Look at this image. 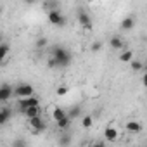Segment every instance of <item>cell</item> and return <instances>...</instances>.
<instances>
[{"label": "cell", "instance_id": "1", "mask_svg": "<svg viewBox=\"0 0 147 147\" xmlns=\"http://www.w3.org/2000/svg\"><path fill=\"white\" fill-rule=\"evenodd\" d=\"M50 57L55 61L57 67H67V66L71 64V59H73L71 52H69L67 49L61 47V45H57V47H54V49L50 50Z\"/></svg>", "mask_w": 147, "mask_h": 147}, {"label": "cell", "instance_id": "2", "mask_svg": "<svg viewBox=\"0 0 147 147\" xmlns=\"http://www.w3.org/2000/svg\"><path fill=\"white\" fill-rule=\"evenodd\" d=\"M14 94H16L18 97H21V99H28V97L35 95V90H33V87H31L30 83H21V85L14 90Z\"/></svg>", "mask_w": 147, "mask_h": 147}, {"label": "cell", "instance_id": "3", "mask_svg": "<svg viewBox=\"0 0 147 147\" xmlns=\"http://www.w3.org/2000/svg\"><path fill=\"white\" fill-rule=\"evenodd\" d=\"M40 106V99L36 97V95H31V97H28V99H21L19 100V109H21V113H24L28 107H38Z\"/></svg>", "mask_w": 147, "mask_h": 147}, {"label": "cell", "instance_id": "4", "mask_svg": "<svg viewBox=\"0 0 147 147\" xmlns=\"http://www.w3.org/2000/svg\"><path fill=\"white\" fill-rule=\"evenodd\" d=\"M47 18H49V21H50V24H54V26H64V24H66V18H64L59 11H50V12H47Z\"/></svg>", "mask_w": 147, "mask_h": 147}, {"label": "cell", "instance_id": "5", "mask_svg": "<svg viewBox=\"0 0 147 147\" xmlns=\"http://www.w3.org/2000/svg\"><path fill=\"white\" fill-rule=\"evenodd\" d=\"M76 19H78V23L85 28V30H92V26H94V23H92V18H90V14H87L85 11H80L78 14H76Z\"/></svg>", "mask_w": 147, "mask_h": 147}, {"label": "cell", "instance_id": "6", "mask_svg": "<svg viewBox=\"0 0 147 147\" xmlns=\"http://www.w3.org/2000/svg\"><path fill=\"white\" fill-rule=\"evenodd\" d=\"M30 126H31V131L33 133H40L45 130V121L42 119V116H36V118H31L30 119Z\"/></svg>", "mask_w": 147, "mask_h": 147}, {"label": "cell", "instance_id": "7", "mask_svg": "<svg viewBox=\"0 0 147 147\" xmlns=\"http://www.w3.org/2000/svg\"><path fill=\"white\" fill-rule=\"evenodd\" d=\"M12 94H14V90L11 85H7V83L0 85V102H7L12 97Z\"/></svg>", "mask_w": 147, "mask_h": 147}, {"label": "cell", "instance_id": "8", "mask_svg": "<svg viewBox=\"0 0 147 147\" xmlns=\"http://www.w3.org/2000/svg\"><path fill=\"white\" fill-rule=\"evenodd\" d=\"M104 138H106L107 142H116V140H118V130H116L114 126H107V128L104 130Z\"/></svg>", "mask_w": 147, "mask_h": 147}, {"label": "cell", "instance_id": "9", "mask_svg": "<svg viewBox=\"0 0 147 147\" xmlns=\"http://www.w3.org/2000/svg\"><path fill=\"white\" fill-rule=\"evenodd\" d=\"M11 116H12V111H11L9 107L0 109V126H2V125H5V123L11 119Z\"/></svg>", "mask_w": 147, "mask_h": 147}, {"label": "cell", "instance_id": "10", "mask_svg": "<svg viewBox=\"0 0 147 147\" xmlns=\"http://www.w3.org/2000/svg\"><path fill=\"white\" fill-rule=\"evenodd\" d=\"M67 116V113L62 109V107H55L54 111H52V118H54V121L57 123V121H61V119H64Z\"/></svg>", "mask_w": 147, "mask_h": 147}, {"label": "cell", "instance_id": "11", "mask_svg": "<svg viewBox=\"0 0 147 147\" xmlns=\"http://www.w3.org/2000/svg\"><path fill=\"white\" fill-rule=\"evenodd\" d=\"M9 52H11V45L9 43H0V64L7 59Z\"/></svg>", "mask_w": 147, "mask_h": 147}, {"label": "cell", "instance_id": "12", "mask_svg": "<svg viewBox=\"0 0 147 147\" xmlns=\"http://www.w3.org/2000/svg\"><path fill=\"white\" fill-rule=\"evenodd\" d=\"M40 113H42V107H40V106H38V107H28V109L24 111V116H26L28 119H31V118L40 116Z\"/></svg>", "mask_w": 147, "mask_h": 147}, {"label": "cell", "instance_id": "13", "mask_svg": "<svg viewBox=\"0 0 147 147\" xmlns=\"http://www.w3.org/2000/svg\"><path fill=\"white\" fill-rule=\"evenodd\" d=\"M125 128H126L128 131H131V133H138V131L142 130V125H140L138 121H128V123L125 125Z\"/></svg>", "mask_w": 147, "mask_h": 147}, {"label": "cell", "instance_id": "14", "mask_svg": "<svg viewBox=\"0 0 147 147\" xmlns=\"http://www.w3.org/2000/svg\"><path fill=\"white\" fill-rule=\"evenodd\" d=\"M119 61H121V62H131V61H133V50H130V49L123 50V52L119 54Z\"/></svg>", "mask_w": 147, "mask_h": 147}, {"label": "cell", "instance_id": "15", "mask_svg": "<svg viewBox=\"0 0 147 147\" xmlns=\"http://www.w3.org/2000/svg\"><path fill=\"white\" fill-rule=\"evenodd\" d=\"M133 24H135V19H133L131 16H128V18H125V19H123V23H121V30L130 31V30L133 28Z\"/></svg>", "mask_w": 147, "mask_h": 147}, {"label": "cell", "instance_id": "16", "mask_svg": "<svg viewBox=\"0 0 147 147\" xmlns=\"http://www.w3.org/2000/svg\"><path fill=\"white\" fill-rule=\"evenodd\" d=\"M109 45H111L113 49H116V50H118V49H121V47H123V38H121V36H113V38L109 40Z\"/></svg>", "mask_w": 147, "mask_h": 147}, {"label": "cell", "instance_id": "17", "mask_svg": "<svg viewBox=\"0 0 147 147\" xmlns=\"http://www.w3.org/2000/svg\"><path fill=\"white\" fill-rule=\"evenodd\" d=\"M69 125H71V118H69V116H66L64 119L57 121V128H59V130H67Z\"/></svg>", "mask_w": 147, "mask_h": 147}, {"label": "cell", "instance_id": "18", "mask_svg": "<svg viewBox=\"0 0 147 147\" xmlns=\"http://www.w3.org/2000/svg\"><path fill=\"white\" fill-rule=\"evenodd\" d=\"M69 144H71V137H69L67 133L62 135V137H59V145H61V147H67Z\"/></svg>", "mask_w": 147, "mask_h": 147}, {"label": "cell", "instance_id": "19", "mask_svg": "<svg viewBox=\"0 0 147 147\" xmlns=\"http://www.w3.org/2000/svg\"><path fill=\"white\" fill-rule=\"evenodd\" d=\"M92 123H94V119H92V116L88 114V116H85L83 119H82V126L83 128H90L92 126Z\"/></svg>", "mask_w": 147, "mask_h": 147}, {"label": "cell", "instance_id": "20", "mask_svg": "<svg viewBox=\"0 0 147 147\" xmlns=\"http://www.w3.org/2000/svg\"><path fill=\"white\" fill-rule=\"evenodd\" d=\"M43 7L49 9V12H50V11H57L59 4H57V2H47V4H43Z\"/></svg>", "mask_w": 147, "mask_h": 147}, {"label": "cell", "instance_id": "21", "mask_svg": "<svg viewBox=\"0 0 147 147\" xmlns=\"http://www.w3.org/2000/svg\"><path fill=\"white\" fill-rule=\"evenodd\" d=\"M130 64H131V69H133V71H140V69L144 67V64H142L140 61H135V59H133Z\"/></svg>", "mask_w": 147, "mask_h": 147}, {"label": "cell", "instance_id": "22", "mask_svg": "<svg viewBox=\"0 0 147 147\" xmlns=\"http://www.w3.org/2000/svg\"><path fill=\"white\" fill-rule=\"evenodd\" d=\"M12 147H28V144H26V140H23V138H16V140L12 142Z\"/></svg>", "mask_w": 147, "mask_h": 147}, {"label": "cell", "instance_id": "23", "mask_svg": "<svg viewBox=\"0 0 147 147\" xmlns=\"http://www.w3.org/2000/svg\"><path fill=\"white\" fill-rule=\"evenodd\" d=\"M45 45H47V38H43V36H42V38H38V40H36V49H43Z\"/></svg>", "mask_w": 147, "mask_h": 147}, {"label": "cell", "instance_id": "24", "mask_svg": "<svg viewBox=\"0 0 147 147\" xmlns=\"http://www.w3.org/2000/svg\"><path fill=\"white\" fill-rule=\"evenodd\" d=\"M66 94H67V88H66V87H64V85H62V87H59V88H57V95H66Z\"/></svg>", "mask_w": 147, "mask_h": 147}, {"label": "cell", "instance_id": "25", "mask_svg": "<svg viewBox=\"0 0 147 147\" xmlns=\"http://www.w3.org/2000/svg\"><path fill=\"white\" fill-rule=\"evenodd\" d=\"M78 114H80V107H73V111H71L67 116H69V118H73V116H78Z\"/></svg>", "mask_w": 147, "mask_h": 147}, {"label": "cell", "instance_id": "26", "mask_svg": "<svg viewBox=\"0 0 147 147\" xmlns=\"http://www.w3.org/2000/svg\"><path fill=\"white\" fill-rule=\"evenodd\" d=\"M47 66H49V67H57V64H55V61H54L52 57H50V59L47 61Z\"/></svg>", "mask_w": 147, "mask_h": 147}, {"label": "cell", "instance_id": "27", "mask_svg": "<svg viewBox=\"0 0 147 147\" xmlns=\"http://www.w3.org/2000/svg\"><path fill=\"white\" fill-rule=\"evenodd\" d=\"M88 147H106V145H104V142H94V144H90Z\"/></svg>", "mask_w": 147, "mask_h": 147}, {"label": "cell", "instance_id": "28", "mask_svg": "<svg viewBox=\"0 0 147 147\" xmlns=\"http://www.w3.org/2000/svg\"><path fill=\"white\" fill-rule=\"evenodd\" d=\"M0 14H2V5H0Z\"/></svg>", "mask_w": 147, "mask_h": 147}]
</instances>
